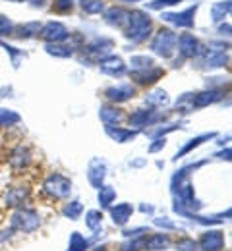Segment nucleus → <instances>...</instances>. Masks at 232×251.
<instances>
[{
    "label": "nucleus",
    "instance_id": "obj_39",
    "mask_svg": "<svg viewBox=\"0 0 232 251\" xmlns=\"http://www.w3.org/2000/svg\"><path fill=\"white\" fill-rule=\"evenodd\" d=\"M76 2H77V0H54L52 10H56V12H70Z\"/></svg>",
    "mask_w": 232,
    "mask_h": 251
},
{
    "label": "nucleus",
    "instance_id": "obj_10",
    "mask_svg": "<svg viewBox=\"0 0 232 251\" xmlns=\"http://www.w3.org/2000/svg\"><path fill=\"white\" fill-rule=\"evenodd\" d=\"M106 176V162L103 158H91L87 164V180L95 189H99Z\"/></svg>",
    "mask_w": 232,
    "mask_h": 251
},
{
    "label": "nucleus",
    "instance_id": "obj_12",
    "mask_svg": "<svg viewBox=\"0 0 232 251\" xmlns=\"http://www.w3.org/2000/svg\"><path fill=\"white\" fill-rule=\"evenodd\" d=\"M106 211H108L112 222H114L116 226H120V228H124V226L130 222V219H132V215H133L132 203H116V205H110Z\"/></svg>",
    "mask_w": 232,
    "mask_h": 251
},
{
    "label": "nucleus",
    "instance_id": "obj_33",
    "mask_svg": "<svg viewBox=\"0 0 232 251\" xmlns=\"http://www.w3.org/2000/svg\"><path fill=\"white\" fill-rule=\"evenodd\" d=\"M79 2H81V10L85 14H101L104 10L103 0H79Z\"/></svg>",
    "mask_w": 232,
    "mask_h": 251
},
{
    "label": "nucleus",
    "instance_id": "obj_9",
    "mask_svg": "<svg viewBox=\"0 0 232 251\" xmlns=\"http://www.w3.org/2000/svg\"><path fill=\"white\" fill-rule=\"evenodd\" d=\"M99 70L106 75H112V77H120L126 74V64L120 56H114V54H106L99 58Z\"/></svg>",
    "mask_w": 232,
    "mask_h": 251
},
{
    "label": "nucleus",
    "instance_id": "obj_19",
    "mask_svg": "<svg viewBox=\"0 0 232 251\" xmlns=\"http://www.w3.org/2000/svg\"><path fill=\"white\" fill-rule=\"evenodd\" d=\"M104 131L110 139H114L116 143H128L132 141L133 137L139 133L137 129H132V127H120V126H104Z\"/></svg>",
    "mask_w": 232,
    "mask_h": 251
},
{
    "label": "nucleus",
    "instance_id": "obj_16",
    "mask_svg": "<svg viewBox=\"0 0 232 251\" xmlns=\"http://www.w3.org/2000/svg\"><path fill=\"white\" fill-rule=\"evenodd\" d=\"M221 93L223 91H219V89H205L201 93H192V97H190V108L194 110V108H203L207 104H213V102H217L223 97Z\"/></svg>",
    "mask_w": 232,
    "mask_h": 251
},
{
    "label": "nucleus",
    "instance_id": "obj_4",
    "mask_svg": "<svg viewBox=\"0 0 232 251\" xmlns=\"http://www.w3.org/2000/svg\"><path fill=\"white\" fill-rule=\"evenodd\" d=\"M176 37H178V35L174 31H170V29H159V31L155 33V37H153L149 49H151L155 54H159V56H163V58H168V56L174 52Z\"/></svg>",
    "mask_w": 232,
    "mask_h": 251
},
{
    "label": "nucleus",
    "instance_id": "obj_11",
    "mask_svg": "<svg viewBox=\"0 0 232 251\" xmlns=\"http://www.w3.org/2000/svg\"><path fill=\"white\" fill-rule=\"evenodd\" d=\"M104 97L114 102V104H120V102H126L135 97V87L132 83H120V85H114V87H108L104 91Z\"/></svg>",
    "mask_w": 232,
    "mask_h": 251
},
{
    "label": "nucleus",
    "instance_id": "obj_24",
    "mask_svg": "<svg viewBox=\"0 0 232 251\" xmlns=\"http://www.w3.org/2000/svg\"><path fill=\"white\" fill-rule=\"evenodd\" d=\"M126 20H128V12L120 10V8H110L104 12V22L108 25H114V27H122L126 25Z\"/></svg>",
    "mask_w": 232,
    "mask_h": 251
},
{
    "label": "nucleus",
    "instance_id": "obj_2",
    "mask_svg": "<svg viewBox=\"0 0 232 251\" xmlns=\"http://www.w3.org/2000/svg\"><path fill=\"white\" fill-rule=\"evenodd\" d=\"M43 191H45V195H49L51 199H56V201L68 199L72 193V180L66 178L64 174L52 172L43 180Z\"/></svg>",
    "mask_w": 232,
    "mask_h": 251
},
{
    "label": "nucleus",
    "instance_id": "obj_44",
    "mask_svg": "<svg viewBox=\"0 0 232 251\" xmlns=\"http://www.w3.org/2000/svg\"><path fill=\"white\" fill-rule=\"evenodd\" d=\"M145 164V160L143 158H139V160H133V162H130V166H143Z\"/></svg>",
    "mask_w": 232,
    "mask_h": 251
},
{
    "label": "nucleus",
    "instance_id": "obj_7",
    "mask_svg": "<svg viewBox=\"0 0 232 251\" xmlns=\"http://www.w3.org/2000/svg\"><path fill=\"white\" fill-rule=\"evenodd\" d=\"M165 120V116H161V114H157L155 110H151V108H137L135 112H132L130 116H128V122L132 126L133 129H141V127H145V126H151V124H157L159 120Z\"/></svg>",
    "mask_w": 232,
    "mask_h": 251
},
{
    "label": "nucleus",
    "instance_id": "obj_40",
    "mask_svg": "<svg viewBox=\"0 0 232 251\" xmlns=\"http://www.w3.org/2000/svg\"><path fill=\"white\" fill-rule=\"evenodd\" d=\"M10 33H14V24H12V20L0 14V35H10Z\"/></svg>",
    "mask_w": 232,
    "mask_h": 251
},
{
    "label": "nucleus",
    "instance_id": "obj_18",
    "mask_svg": "<svg viewBox=\"0 0 232 251\" xmlns=\"http://www.w3.org/2000/svg\"><path fill=\"white\" fill-rule=\"evenodd\" d=\"M29 162H31V153H29V149L24 147V145L16 147V149L10 153V157H8V164H10L14 170H24V168L29 166Z\"/></svg>",
    "mask_w": 232,
    "mask_h": 251
},
{
    "label": "nucleus",
    "instance_id": "obj_22",
    "mask_svg": "<svg viewBox=\"0 0 232 251\" xmlns=\"http://www.w3.org/2000/svg\"><path fill=\"white\" fill-rule=\"evenodd\" d=\"M168 246H170V238H168L166 232H155V234L145 236V250L161 251V250H166Z\"/></svg>",
    "mask_w": 232,
    "mask_h": 251
},
{
    "label": "nucleus",
    "instance_id": "obj_45",
    "mask_svg": "<svg viewBox=\"0 0 232 251\" xmlns=\"http://www.w3.org/2000/svg\"><path fill=\"white\" fill-rule=\"evenodd\" d=\"M8 2H24V0H8Z\"/></svg>",
    "mask_w": 232,
    "mask_h": 251
},
{
    "label": "nucleus",
    "instance_id": "obj_26",
    "mask_svg": "<svg viewBox=\"0 0 232 251\" xmlns=\"http://www.w3.org/2000/svg\"><path fill=\"white\" fill-rule=\"evenodd\" d=\"M213 137H215V133H203V135H198V137L190 139V143H186V145L176 153L174 160H178V158H182L184 155H188L190 151H194V149H198L199 145H203V143H205V139H213Z\"/></svg>",
    "mask_w": 232,
    "mask_h": 251
},
{
    "label": "nucleus",
    "instance_id": "obj_42",
    "mask_svg": "<svg viewBox=\"0 0 232 251\" xmlns=\"http://www.w3.org/2000/svg\"><path fill=\"white\" fill-rule=\"evenodd\" d=\"M165 145H166L165 137H157V139H155V143H151V145H149V153H157V151L165 149Z\"/></svg>",
    "mask_w": 232,
    "mask_h": 251
},
{
    "label": "nucleus",
    "instance_id": "obj_23",
    "mask_svg": "<svg viewBox=\"0 0 232 251\" xmlns=\"http://www.w3.org/2000/svg\"><path fill=\"white\" fill-rule=\"evenodd\" d=\"M99 236H93V238H85L83 234L79 232H72L70 234V246H68V251H87L97 240Z\"/></svg>",
    "mask_w": 232,
    "mask_h": 251
},
{
    "label": "nucleus",
    "instance_id": "obj_20",
    "mask_svg": "<svg viewBox=\"0 0 232 251\" xmlns=\"http://www.w3.org/2000/svg\"><path fill=\"white\" fill-rule=\"evenodd\" d=\"M229 62V56L223 52V50H209V52H203V58L199 60V68H221Z\"/></svg>",
    "mask_w": 232,
    "mask_h": 251
},
{
    "label": "nucleus",
    "instance_id": "obj_8",
    "mask_svg": "<svg viewBox=\"0 0 232 251\" xmlns=\"http://www.w3.org/2000/svg\"><path fill=\"white\" fill-rule=\"evenodd\" d=\"M176 45H178V52L184 58H196L201 54V45L192 33H182L180 37H176Z\"/></svg>",
    "mask_w": 232,
    "mask_h": 251
},
{
    "label": "nucleus",
    "instance_id": "obj_38",
    "mask_svg": "<svg viewBox=\"0 0 232 251\" xmlns=\"http://www.w3.org/2000/svg\"><path fill=\"white\" fill-rule=\"evenodd\" d=\"M147 234H149V228H147V226L124 228V230H122V236H124L126 240H130V238H139V236H147Z\"/></svg>",
    "mask_w": 232,
    "mask_h": 251
},
{
    "label": "nucleus",
    "instance_id": "obj_14",
    "mask_svg": "<svg viewBox=\"0 0 232 251\" xmlns=\"http://www.w3.org/2000/svg\"><path fill=\"white\" fill-rule=\"evenodd\" d=\"M99 118L104 126H120L128 116H126V112L122 108L112 106V104H104V106H101Z\"/></svg>",
    "mask_w": 232,
    "mask_h": 251
},
{
    "label": "nucleus",
    "instance_id": "obj_1",
    "mask_svg": "<svg viewBox=\"0 0 232 251\" xmlns=\"http://www.w3.org/2000/svg\"><path fill=\"white\" fill-rule=\"evenodd\" d=\"M124 35L132 43H143L151 35V20H149V16H145L139 10L128 12V20H126V25H124Z\"/></svg>",
    "mask_w": 232,
    "mask_h": 251
},
{
    "label": "nucleus",
    "instance_id": "obj_27",
    "mask_svg": "<svg viewBox=\"0 0 232 251\" xmlns=\"http://www.w3.org/2000/svg\"><path fill=\"white\" fill-rule=\"evenodd\" d=\"M45 50H47L51 56H56V58H72V56H74L72 47L60 45V43H49V45L45 47Z\"/></svg>",
    "mask_w": 232,
    "mask_h": 251
},
{
    "label": "nucleus",
    "instance_id": "obj_15",
    "mask_svg": "<svg viewBox=\"0 0 232 251\" xmlns=\"http://www.w3.org/2000/svg\"><path fill=\"white\" fill-rule=\"evenodd\" d=\"M196 12H198V6L188 8L184 12H178V14H168L166 12V14H163V20L168 22V24H172V25H176V27H192Z\"/></svg>",
    "mask_w": 232,
    "mask_h": 251
},
{
    "label": "nucleus",
    "instance_id": "obj_17",
    "mask_svg": "<svg viewBox=\"0 0 232 251\" xmlns=\"http://www.w3.org/2000/svg\"><path fill=\"white\" fill-rule=\"evenodd\" d=\"M29 197V188L26 186H18V188H10L4 197H2V203L6 207H22Z\"/></svg>",
    "mask_w": 232,
    "mask_h": 251
},
{
    "label": "nucleus",
    "instance_id": "obj_34",
    "mask_svg": "<svg viewBox=\"0 0 232 251\" xmlns=\"http://www.w3.org/2000/svg\"><path fill=\"white\" fill-rule=\"evenodd\" d=\"M174 248H176V251H198V242L190 236H184V238L174 242Z\"/></svg>",
    "mask_w": 232,
    "mask_h": 251
},
{
    "label": "nucleus",
    "instance_id": "obj_32",
    "mask_svg": "<svg viewBox=\"0 0 232 251\" xmlns=\"http://www.w3.org/2000/svg\"><path fill=\"white\" fill-rule=\"evenodd\" d=\"M101 222H103V211L93 209V211H87L85 213V226L89 230H97L101 226Z\"/></svg>",
    "mask_w": 232,
    "mask_h": 251
},
{
    "label": "nucleus",
    "instance_id": "obj_28",
    "mask_svg": "<svg viewBox=\"0 0 232 251\" xmlns=\"http://www.w3.org/2000/svg\"><path fill=\"white\" fill-rule=\"evenodd\" d=\"M229 14H231V0L217 2V4H213V8H211V18H213V22H215V24L223 22Z\"/></svg>",
    "mask_w": 232,
    "mask_h": 251
},
{
    "label": "nucleus",
    "instance_id": "obj_35",
    "mask_svg": "<svg viewBox=\"0 0 232 251\" xmlns=\"http://www.w3.org/2000/svg\"><path fill=\"white\" fill-rule=\"evenodd\" d=\"M39 29H41V25L37 24V22H31V24H26V25H22L20 29H18V37L20 39H29V37H33V35H37L39 33Z\"/></svg>",
    "mask_w": 232,
    "mask_h": 251
},
{
    "label": "nucleus",
    "instance_id": "obj_6",
    "mask_svg": "<svg viewBox=\"0 0 232 251\" xmlns=\"http://www.w3.org/2000/svg\"><path fill=\"white\" fill-rule=\"evenodd\" d=\"M39 33H41V39L47 41V43H62V41H66L68 37H70L68 27L64 24H60V22H49V24H45L39 29Z\"/></svg>",
    "mask_w": 232,
    "mask_h": 251
},
{
    "label": "nucleus",
    "instance_id": "obj_5",
    "mask_svg": "<svg viewBox=\"0 0 232 251\" xmlns=\"http://www.w3.org/2000/svg\"><path fill=\"white\" fill-rule=\"evenodd\" d=\"M198 250L201 251H223L225 250V234L221 230H205L199 236Z\"/></svg>",
    "mask_w": 232,
    "mask_h": 251
},
{
    "label": "nucleus",
    "instance_id": "obj_46",
    "mask_svg": "<svg viewBox=\"0 0 232 251\" xmlns=\"http://www.w3.org/2000/svg\"><path fill=\"white\" fill-rule=\"evenodd\" d=\"M126 2H135V0H126Z\"/></svg>",
    "mask_w": 232,
    "mask_h": 251
},
{
    "label": "nucleus",
    "instance_id": "obj_43",
    "mask_svg": "<svg viewBox=\"0 0 232 251\" xmlns=\"http://www.w3.org/2000/svg\"><path fill=\"white\" fill-rule=\"evenodd\" d=\"M139 211H141V213H147V215H153V213H155V207H153V205H141Z\"/></svg>",
    "mask_w": 232,
    "mask_h": 251
},
{
    "label": "nucleus",
    "instance_id": "obj_31",
    "mask_svg": "<svg viewBox=\"0 0 232 251\" xmlns=\"http://www.w3.org/2000/svg\"><path fill=\"white\" fill-rule=\"evenodd\" d=\"M22 118L18 112L10 110V108H0V127H10V126L18 124Z\"/></svg>",
    "mask_w": 232,
    "mask_h": 251
},
{
    "label": "nucleus",
    "instance_id": "obj_37",
    "mask_svg": "<svg viewBox=\"0 0 232 251\" xmlns=\"http://www.w3.org/2000/svg\"><path fill=\"white\" fill-rule=\"evenodd\" d=\"M153 224L155 226H159V228H163L165 232H172V230H178L180 226L174 222V220H170L168 217H159V219H153Z\"/></svg>",
    "mask_w": 232,
    "mask_h": 251
},
{
    "label": "nucleus",
    "instance_id": "obj_21",
    "mask_svg": "<svg viewBox=\"0 0 232 251\" xmlns=\"http://www.w3.org/2000/svg\"><path fill=\"white\" fill-rule=\"evenodd\" d=\"M110 49H112V41L110 39H106V37H95L87 47H85V50L89 52V54H93V56H106L108 52H110Z\"/></svg>",
    "mask_w": 232,
    "mask_h": 251
},
{
    "label": "nucleus",
    "instance_id": "obj_36",
    "mask_svg": "<svg viewBox=\"0 0 232 251\" xmlns=\"http://www.w3.org/2000/svg\"><path fill=\"white\" fill-rule=\"evenodd\" d=\"M153 58L151 56H133L130 60V66H132V72H137V70H145V68H151L153 66Z\"/></svg>",
    "mask_w": 232,
    "mask_h": 251
},
{
    "label": "nucleus",
    "instance_id": "obj_41",
    "mask_svg": "<svg viewBox=\"0 0 232 251\" xmlns=\"http://www.w3.org/2000/svg\"><path fill=\"white\" fill-rule=\"evenodd\" d=\"M178 2H182V0H155V2L149 4V8L151 10H161V8H166V6H174Z\"/></svg>",
    "mask_w": 232,
    "mask_h": 251
},
{
    "label": "nucleus",
    "instance_id": "obj_25",
    "mask_svg": "<svg viewBox=\"0 0 232 251\" xmlns=\"http://www.w3.org/2000/svg\"><path fill=\"white\" fill-rule=\"evenodd\" d=\"M97 201H99L101 209H108L114 201H116V189L112 186H101L99 193H97Z\"/></svg>",
    "mask_w": 232,
    "mask_h": 251
},
{
    "label": "nucleus",
    "instance_id": "obj_13",
    "mask_svg": "<svg viewBox=\"0 0 232 251\" xmlns=\"http://www.w3.org/2000/svg\"><path fill=\"white\" fill-rule=\"evenodd\" d=\"M163 75H165V70H163V68H157V66H151V68H145V70L132 72L133 81H135L137 85H153V83H157Z\"/></svg>",
    "mask_w": 232,
    "mask_h": 251
},
{
    "label": "nucleus",
    "instance_id": "obj_29",
    "mask_svg": "<svg viewBox=\"0 0 232 251\" xmlns=\"http://www.w3.org/2000/svg\"><path fill=\"white\" fill-rule=\"evenodd\" d=\"M145 102L149 106H157V108L159 106H165V104H168V95L163 89H155V91L145 95Z\"/></svg>",
    "mask_w": 232,
    "mask_h": 251
},
{
    "label": "nucleus",
    "instance_id": "obj_30",
    "mask_svg": "<svg viewBox=\"0 0 232 251\" xmlns=\"http://www.w3.org/2000/svg\"><path fill=\"white\" fill-rule=\"evenodd\" d=\"M81 213H83V205H81V201H68L66 205L62 207V215L70 220H79Z\"/></svg>",
    "mask_w": 232,
    "mask_h": 251
},
{
    "label": "nucleus",
    "instance_id": "obj_3",
    "mask_svg": "<svg viewBox=\"0 0 232 251\" xmlns=\"http://www.w3.org/2000/svg\"><path fill=\"white\" fill-rule=\"evenodd\" d=\"M10 226L16 232L31 234V232H35L41 226V217L31 207H18L14 211V215H12V219H10Z\"/></svg>",
    "mask_w": 232,
    "mask_h": 251
}]
</instances>
